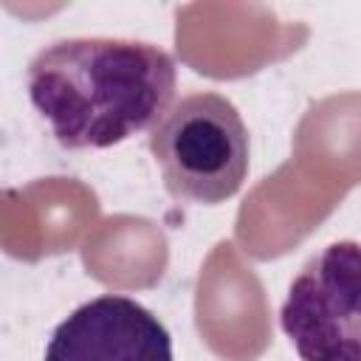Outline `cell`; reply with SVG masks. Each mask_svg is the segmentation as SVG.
Masks as SVG:
<instances>
[{"instance_id": "obj_1", "label": "cell", "mask_w": 361, "mask_h": 361, "mask_svg": "<svg viewBox=\"0 0 361 361\" xmlns=\"http://www.w3.org/2000/svg\"><path fill=\"white\" fill-rule=\"evenodd\" d=\"M175 87L169 51L121 37L54 39L25 71L31 107L65 149H107L152 130Z\"/></svg>"}, {"instance_id": "obj_2", "label": "cell", "mask_w": 361, "mask_h": 361, "mask_svg": "<svg viewBox=\"0 0 361 361\" xmlns=\"http://www.w3.org/2000/svg\"><path fill=\"white\" fill-rule=\"evenodd\" d=\"M149 152L175 200L217 206L243 189L251 141L234 102L200 90L180 96L149 130Z\"/></svg>"}, {"instance_id": "obj_3", "label": "cell", "mask_w": 361, "mask_h": 361, "mask_svg": "<svg viewBox=\"0 0 361 361\" xmlns=\"http://www.w3.org/2000/svg\"><path fill=\"white\" fill-rule=\"evenodd\" d=\"M279 327L302 361H361V243L319 248L293 276Z\"/></svg>"}, {"instance_id": "obj_4", "label": "cell", "mask_w": 361, "mask_h": 361, "mask_svg": "<svg viewBox=\"0 0 361 361\" xmlns=\"http://www.w3.org/2000/svg\"><path fill=\"white\" fill-rule=\"evenodd\" d=\"M42 361H175L166 324L141 302L102 293L62 319Z\"/></svg>"}]
</instances>
